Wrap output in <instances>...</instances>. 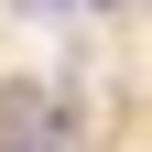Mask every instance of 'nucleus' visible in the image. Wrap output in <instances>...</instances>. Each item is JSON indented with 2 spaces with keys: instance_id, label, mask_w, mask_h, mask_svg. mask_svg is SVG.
I'll return each mask as SVG.
<instances>
[{
  "instance_id": "1",
  "label": "nucleus",
  "mask_w": 152,
  "mask_h": 152,
  "mask_svg": "<svg viewBox=\"0 0 152 152\" xmlns=\"http://www.w3.org/2000/svg\"><path fill=\"white\" fill-rule=\"evenodd\" d=\"M22 11H33V22H54V11H65V0H22Z\"/></svg>"
},
{
  "instance_id": "2",
  "label": "nucleus",
  "mask_w": 152,
  "mask_h": 152,
  "mask_svg": "<svg viewBox=\"0 0 152 152\" xmlns=\"http://www.w3.org/2000/svg\"><path fill=\"white\" fill-rule=\"evenodd\" d=\"M22 152H65V130H54V141H22Z\"/></svg>"
}]
</instances>
